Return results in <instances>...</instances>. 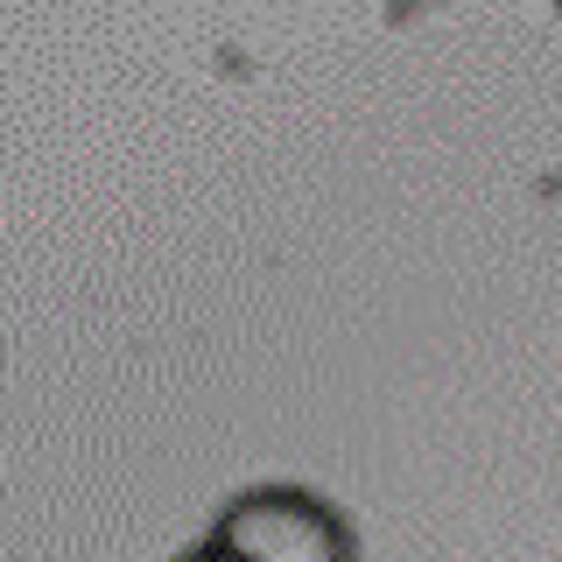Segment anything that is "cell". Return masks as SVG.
<instances>
[{
    "instance_id": "cell-2",
    "label": "cell",
    "mask_w": 562,
    "mask_h": 562,
    "mask_svg": "<svg viewBox=\"0 0 562 562\" xmlns=\"http://www.w3.org/2000/svg\"><path fill=\"white\" fill-rule=\"evenodd\" d=\"M183 562H225V555H218V549H190Z\"/></svg>"
},
{
    "instance_id": "cell-1",
    "label": "cell",
    "mask_w": 562,
    "mask_h": 562,
    "mask_svg": "<svg viewBox=\"0 0 562 562\" xmlns=\"http://www.w3.org/2000/svg\"><path fill=\"white\" fill-rule=\"evenodd\" d=\"M211 549L225 562H351V535L316 492L260 485L225 506Z\"/></svg>"
}]
</instances>
